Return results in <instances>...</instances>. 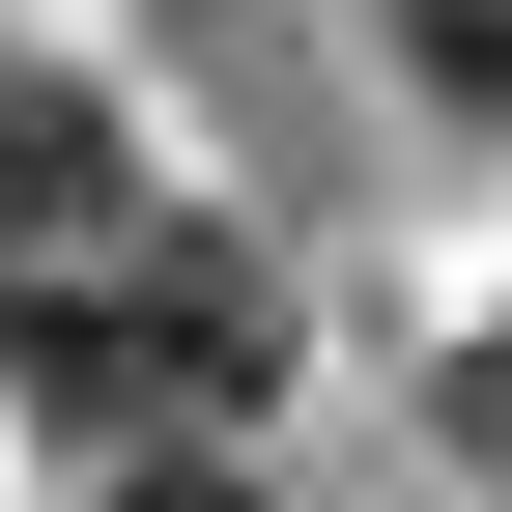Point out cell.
Masks as SVG:
<instances>
[{
    "label": "cell",
    "mask_w": 512,
    "mask_h": 512,
    "mask_svg": "<svg viewBox=\"0 0 512 512\" xmlns=\"http://www.w3.org/2000/svg\"><path fill=\"white\" fill-rule=\"evenodd\" d=\"M456 427H512V342H484V370H456Z\"/></svg>",
    "instance_id": "5b68a950"
},
{
    "label": "cell",
    "mask_w": 512,
    "mask_h": 512,
    "mask_svg": "<svg viewBox=\"0 0 512 512\" xmlns=\"http://www.w3.org/2000/svg\"><path fill=\"white\" fill-rule=\"evenodd\" d=\"M114 512H256V484H228V456H114Z\"/></svg>",
    "instance_id": "277c9868"
},
{
    "label": "cell",
    "mask_w": 512,
    "mask_h": 512,
    "mask_svg": "<svg viewBox=\"0 0 512 512\" xmlns=\"http://www.w3.org/2000/svg\"><path fill=\"white\" fill-rule=\"evenodd\" d=\"M427 29V86H512V0H399Z\"/></svg>",
    "instance_id": "3957f363"
},
{
    "label": "cell",
    "mask_w": 512,
    "mask_h": 512,
    "mask_svg": "<svg viewBox=\"0 0 512 512\" xmlns=\"http://www.w3.org/2000/svg\"><path fill=\"white\" fill-rule=\"evenodd\" d=\"M29 342V399L86 427V456H228V399L285 370V285H256L228 228H114L57 313H0Z\"/></svg>",
    "instance_id": "6da1fadb"
},
{
    "label": "cell",
    "mask_w": 512,
    "mask_h": 512,
    "mask_svg": "<svg viewBox=\"0 0 512 512\" xmlns=\"http://www.w3.org/2000/svg\"><path fill=\"white\" fill-rule=\"evenodd\" d=\"M114 228H143V143H114V114L57 86L29 29H0V313H57V285H86Z\"/></svg>",
    "instance_id": "7a4b0ae2"
}]
</instances>
